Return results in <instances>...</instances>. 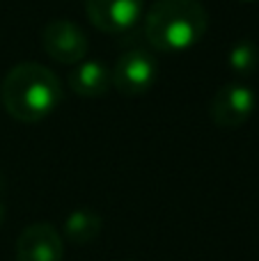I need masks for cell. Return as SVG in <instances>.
Here are the masks:
<instances>
[{
  "instance_id": "obj_1",
  "label": "cell",
  "mask_w": 259,
  "mask_h": 261,
  "mask_svg": "<svg viewBox=\"0 0 259 261\" xmlns=\"http://www.w3.org/2000/svg\"><path fill=\"white\" fill-rule=\"evenodd\" d=\"M62 101V83L39 62H21L7 71L0 90V103L9 117L23 124L46 119Z\"/></svg>"
},
{
  "instance_id": "obj_2",
  "label": "cell",
  "mask_w": 259,
  "mask_h": 261,
  "mask_svg": "<svg viewBox=\"0 0 259 261\" xmlns=\"http://www.w3.org/2000/svg\"><path fill=\"white\" fill-rule=\"evenodd\" d=\"M209 12L200 0H154L145 14V37L161 53H182L204 37Z\"/></svg>"
},
{
  "instance_id": "obj_3",
  "label": "cell",
  "mask_w": 259,
  "mask_h": 261,
  "mask_svg": "<svg viewBox=\"0 0 259 261\" xmlns=\"http://www.w3.org/2000/svg\"><path fill=\"white\" fill-rule=\"evenodd\" d=\"M113 85L122 96H145L154 87L159 64L147 50H126L113 67Z\"/></svg>"
},
{
  "instance_id": "obj_4",
  "label": "cell",
  "mask_w": 259,
  "mask_h": 261,
  "mask_svg": "<svg viewBox=\"0 0 259 261\" xmlns=\"http://www.w3.org/2000/svg\"><path fill=\"white\" fill-rule=\"evenodd\" d=\"M41 46L46 55L60 64H78L90 50L87 35L69 18H53L41 30Z\"/></svg>"
},
{
  "instance_id": "obj_5",
  "label": "cell",
  "mask_w": 259,
  "mask_h": 261,
  "mask_svg": "<svg viewBox=\"0 0 259 261\" xmlns=\"http://www.w3.org/2000/svg\"><path fill=\"white\" fill-rule=\"evenodd\" d=\"M257 108L255 90L246 83H227L214 94L209 115L218 128H239L252 117Z\"/></svg>"
},
{
  "instance_id": "obj_6",
  "label": "cell",
  "mask_w": 259,
  "mask_h": 261,
  "mask_svg": "<svg viewBox=\"0 0 259 261\" xmlns=\"http://www.w3.org/2000/svg\"><path fill=\"white\" fill-rule=\"evenodd\" d=\"M87 21L106 35H119L145 14V0H85Z\"/></svg>"
},
{
  "instance_id": "obj_7",
  "label": "cell",
  "mask_w": 259,
  "mask_h": 261,
  "mask_svg": "<svg viewBox=\"0 0 259 261\" xmlns=\"http://www.w3.org/2000/svg\"><path fill=\"white\" fill-rule=\"evenodd\" d=\"M62 236L48 222H32L16 239V261H62Z\"/></svg>"
},
{
  "instance_id": "obj_8",
  "label": "cell",
  "mask_w": 259,
  "mask_h": 261,
  "mask_svg": "<svg viewBox=\"0 0 259 261\" xmlns=\"http://www.w3.org/2000/svg\"><path fill=\"white\" fill-rule=\"evenodd\" d=\"M69 87L83 99H101L113 87V73L101 60H83L69 73Z\"/></svg>"
},
{
  "instance_id": "obj_9",
  "label": "cell",
  "mask_w": 259,
  "mask_h": 261,
  "mask_svg": "<svg viewBox=\"0 0 259 261\" xmlns=\"http://www.w3.org/2000/svg\"><path fill=\"white\" fill-rule=\"evenodd\" d=\"M101 227H103V222H101L99 213L81 208V211H73L67 216V220H64V234H67V239L71 243L87 245L99 239Z\"/></svg>"
},
{
  "instance_id": "obj_10",
  "label": "cell",
  "mask_w": 259,
  "mask_h": 261,
  "mask_svg": "<svg viewBox=\"0 0 259 261\" xmlns=\"http://www.w3.org/2000/svg\"><path fill=\"white\" fill-rule=\"evenodd\" d=\"M227 62L229 69L239 76H246V73H252L259 64V50L252 41H237L232 46L227 55Z\"/></svg>"
},
{
  "instance_id": "obj_11",
  "label": "cell",
  "mask_w": 259,
  "mask_h": 261,
  "mask_svg": "<svg viewBox=\"0 0 259 261\" xmlns=\"http://www.w3.org/2000/svg\"><path fill=\"white\" fill-rule=\"evenodd\" d=\"M3 218H5V206H3V202H0V222H3Z\"/></svg>"
},
{
  "instance_id": "obj_12",
  "label": "cell",
  "mask_w": 259,
  "mask_h": 261,
  "mask_svg": "<svg viewBox=\"0 0 259 261\" xmlns=\"http://www.w3.org/2000/svg\"><path fill=\"white\" fill-rule=\"evenodd\" d=\"M241 3H259V0H241Z\"/></svg>"
},
{
  "instance_id": "obj_13",
  "label": "cell",
  "mask_w": 259,
  "mask_h": 261,
  "mask_svg": "<svg viewBox=\"0 0 259 261\" xmlns=\"http://www.w3.org/2000/svg\"><path fill=\"white\" fill-rule=\"evenodd\" d=\"M0 190H3V176H0Z\"/></svg>"
},
{
  "instance_id": "obj_14",
  "label": "cell",
  "mask_w": 259,
  "mask_h": 261,
  "mask_svg": "<svg viewBox=\"0 0 259 261\" xmlns=\"http://www.w3.org/2000/svg\"><path fill=\"white\" fill-rule=\"evenodd\" d=\"M126 261H131V259H126Z\"/></svg>"
}]
</instances>
